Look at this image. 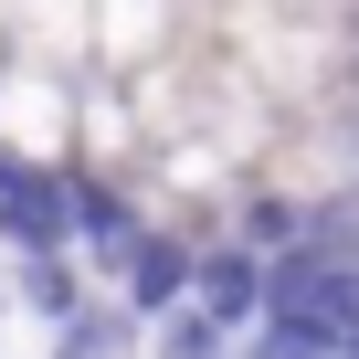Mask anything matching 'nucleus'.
<instances>
[{
  "label": "nucleus",
  "instance_id": "nucleus-5",
  "mask_svg": "<svg viewBox=\"0 0 359 359\" xmlns=\"http://www.w3.org/2000/svg\"><path fill=\"white\" fill-rule=\"evenodd\" d=\"M64 201H74V243H85L95 264H116V254H127V233H137L127 191H116L106 169H85V180H64Z\"/></svg>",
  "mask_w": 359,
  "mask_h": 359
},
{
  "label": "nucleus",
  "instance_id": "nucleus-6",
  "mask_svg": "<svg viewBox=\"0 0 359 359\" xmlns=\"http://www.w3.org/2000/svg\"><path fill=\"white\" fill-rule=\"evenodd\" d=\"M22 306L64 327V317L85 306V275H74V254H22Z\"/></svg>",
  "mask_w": 359,
  "mask_h": 359
},
{
  "label": "nucleus",
  "instance_id": "nucleus-4",
  "mask_svg": "<svg viewBox=\"0 0 359 359\" xmlns=\"http://www.w3.org/2000/svg\"><path fill=\"white\" fill-rule=\"evenodd\" d=\"M106 275H116L127 317L148 327L158 306H180V296H191V243H180V233H148V222H137V233H127V254H116Z\"/></svg>",
  "mask_w": 359,
  "mask_h": 359
},
{
  "label": "nucleus",
  "instance_id": "nucleus-3",
  "mask_svg": "<svg viewBox=\"0 0 359 359\" xmlns=\"http://www.w3.org/2000/svg\"><path fill=\"white\" fill-rule=\"evenodd\" d=\"M191 306H201L222 338H243V327L264 317V254H254V243H201V254H191Z\"/></svg>",
  "mask_w": 359,
  "mask_h": 359
},
{
  "label": "nucleus",
  "instance_id": "nucleus-2",
  "mask_svg": "<svg viewBox=\"0 0 359 359\" xmlns=\"http://www.w3.org/2000/svg\"><path fill=\"white\" fill-rule=\"evenodd\" d=\"M0 243L11 254H74V201L53 158H11L0 169Z\"/></svg>",
  "mask_w": 359,
  "mask_h": 359
},
{
  "label": "nucleus",
  "instance_id": "nucleus-8",
  "mask_svg": "<svg viewBox=\"0 0 359 359\" xmlns=\"http://www.w3.org/2000/svg\"><path fill=\"white\" fill-rule=\"evenodd\" d=\"M148 327H158V359H233V338H222V327H212L191 296H180V306H158Z\"/></svg>",
  "mask_w": 359,
  "mask_h": 359
},
{
  "label": "nucleus",
  "instance_id": "nucleus-9",
  "mask_svg": "<svg viewBox=\"0 0 359 359\" xmlns=\"http://www.w3.org/2000/svg\"><path fill=\"white\" fill-rule=\"evenodd\" d=\"M296 233H306V201H254V212H243V243H254V254H264V243H296Z\"/></svg>",
  "mask_w": 359,
  "mask_h": 359
},
{
  "label": "nucleus",
  "instance_id": "nucleus-11",
  "mask_svg": "<svg viewBox=\"0 0 359 359\" xmlns=\"http://www.w3.org/2000/svg\"><path fill=\"white\" fill-rule=\"evenodd\" d=\"M338 359H359V338H348V348H338Z\"/></svg>",
  "mask_w": 359,
  "mask_h": 359
},
{
  "label": "nucleus",
  "instance_id": "nucleus-10",
  "mask_svg": "<svg viewBox=\"0 0 359 359\" xmlns=\"http://www.w3.org/2000/svg\"><path fill=\"white\" fill-rule=\"evenodd\" d=\"M243 359H327V348L296 338V327H275V317H254V327H243Z\"/></svg>",
  "mask_w": 359,
  "mask_h": 359
},
{
  "label": "nucleus",
  "instance_id": "nucleus-1",
  "mask_svg": "<svg viewBox=\"0 0 359 359\" xmlns=\"http://www.w3.org/2000/svg\"><path fill=\"white\" fill-rule=\"evenodd\" d=\"M264 317L317 338L327 359L359 338V254H327V243H285L264 254Z\"/></svg>",
  "mask_w": 359,
  "mask_h": 359
},
{
  "label": "nucleus",
  "instance_id": "nucleus-7",
  "mask_svg": "<svg viewBox=\"0 0 359 359\" xmlns=\"http://www.w3.org/2000/svg\"><path fill=\"white\" fill-rule=\"evenodd\" d=\"M53 338H64L53 359H116V348L137 338V317H127V306H74V317H64Z\"/></svg>",
  "mask_w": 359,
  "mask_h": 359
}]
</instances>
